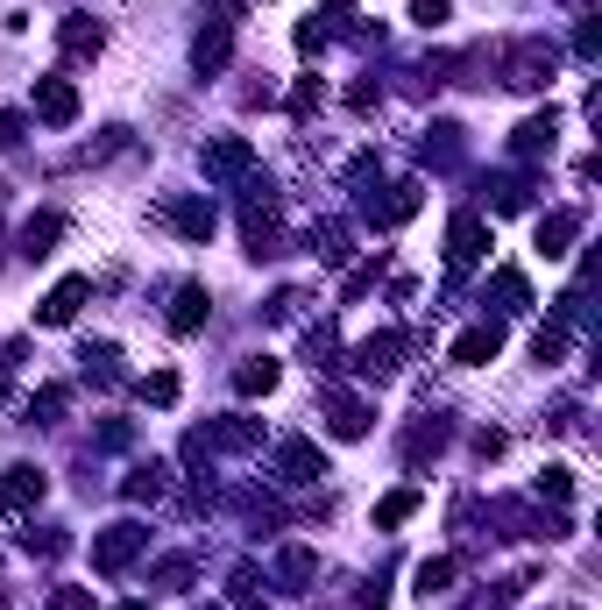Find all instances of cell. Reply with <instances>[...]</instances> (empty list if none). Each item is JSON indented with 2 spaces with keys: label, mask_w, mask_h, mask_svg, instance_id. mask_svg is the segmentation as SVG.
Masks as SVG:
<instances>
[{
  "label": "cell",
  "mask_w": 602,
  "mask_h": 610,
  "mask_svg": "<svg viewBox=\"0 0 602 610\" xmlns=\"http://www.w3.org/2000/svg\"><path fill=\"white\" fill-rule=\"evenodd\" d=\"M206 284H185V292L178 298H170V334H199L206 327Z\"/></svg>",
  "instance_id": "obj_15"
},
{
  "label": "cell",
  "mask_w": 602,
  "mask_h": 610,
  "mask_svg": "<svg viewBox=\"0 0 602 610\" xmlns=\"http://www.w3.org/2000/svg\"><path fill=\"white\" fill-rule=\"evenodd\" d=\"M496 348H503L496 327H468V334L454 341V362H461V370H482V362H496Z\"/></svg>",
  "instance_id": "obj_16"
},
{
  "label": "cell",
  "mask_w": 602,
  "mask_h": 610,
  "mask_svg": "<svg viewBox=\"0 0 602 610\" xmlns=\"http://www.w3.org/2000/svg\"><path fill=\"white\" fill-rule=\"evenodd\" d=\"M57 235H65V220H57V214H36V220L22 227V256H50Z\"/></svg>",
  "instance_id": "obj_21"
},
{
  "label": "cell",
  "mask_w": 602,
  "mask_h": 610,
  "mask_svg": "<svg viewBox=\"0 0 602 610\" xmlns=\"http://www.w3.org/2000/svg\"><path fill=\"white\" fill-rule=\"evenodd\" d=\"M86 298H92V284H86V277H65V284H57V292H50L43 305H36V319H43V327H71Z\"/></svg>",
  "instance_id": "obj_10"
},
{
  "label": "cell",
  "mask_w": 602,
  "mask_h": 610,
  "mask_svg": "<svg viewBox=\"0 0 602 610\" xmlns=\"http://www.w3.org/2000/svg\"><path fill=\"white\" fill-rule=\"evenodd\" d=\"M135 391H142V405H178V376H170V370L142 376V384H135Z\"/></svg>",
  "instance_id": "obj_27"
},
{
  "label": "cell",
  "mask_w": 602,
  "mask_h": 610,
  "mask_svg": "<svg viewBox=\"0 0 602 610\" xmlns=\"http://www.w3.org/2000/svg\"><path fill=\"white\" fill-rule=\"evenodd\" d=\"M157 220L178 227L185 242H206V235H213V206H206V199H185V193H170V199L157 206Z\"/></svg>",
  "instance_id": "obj_6"
},
{
  "label": "cell",
  "mask_w": 602,
  "mask_h": 610,
  "mask_svg": "<svg viewBox=\"0 0 602 610\" xmlns=\"http://www.w3.org/2000/svg\"><path fill=\"white\" fill-rule=\"evenodd\" d=\"M313 256H319V263H334V270H341V263H347V227H341V220H326V227H313Z\"/></svg>",
  "instance_id": "obj_22"
},
{
  "label": "cell",
  "mask_w": 602,
  "mask_h": 610,
  "mask_svg": "<svg viewBox=\"0 0 602 610\" xmlns=\"http://www.w3.org/2000/svg\"><path fill=\"white\" fill-rule=\"evenodd\" d=\"M227 50H235V43H227V22H213L199 43H191V65H199V71H220V65H227Z\"/></svg>",
  "instance_id": "obj_19"
},
{
  "label": "cell",
  "mask_w": 602,
  "mask_h": 610,
  "mask_svg": "<svg viewBox=\"0 0 602 610\" xmlns=\"http://www.w3.org/2000/svg\"><path fill=\"white\" fill-rule=\"evenodd\" d=\"M241 235H248V256H269V249H277V193H269V185H248V199H241Z\"/></svg>",
  "instance_id": "obj_2"
},
{
  "label": "cell",
  "mask_w": 602,
  "mask_h": 610,
  "mask_svg": "<svg viewBox=\"0 0 602 610\" xmlns=\"http://www.w3.org/2000/svg\"><path fill=\"white\" fill-rule=\"evenodd\" d=\"M490 199H496V214H517V206L532 199V185H524V178H496V185H490Z\"/></svg>",
  "instance_id": "obj_28"
},
{
  "label": "cell",
  "mask_w": 602,
  "mask_h": 610,
  "mask_svg": "<svg viewBox=\"0 0 602 610\" xmlns=\"http://www.w3.org/2000/svg\"><path fill=\"white\" fill-rule=\"evenodd\" d=\"M482 256H490V227H482V214H454V227H446V263H454V270H475Z\"/></svg>",
  "instance_id": "obj_4"
},
{
  "label": "cell",
  "mask_w": 602,
  "mask_h": 610,
  "mask_svg": "<svg viewBox=\"0 0 602 610\" xmlns=\"http://www.w3.org/2000/svg\"><path fill=\"white\" fill-rule=\"evenodd\" d=\"M14 142H22V114L0 107V149H14Z\"/></svg>",
  "instance_id": "obj_36"
},
{
  "label": "cell",
  "mask_w": 602,
  "mask_h": 610,
  "mask_svg": "<svg viewBox=\"0 0 602 610\" xmlns=\"http://www.w3.org/2000/svg\"><path fill=\"white\" fill-rule=\"evenodd\" d=\"M57 50H65L71 65H86V57L107 50V29L92 22V14H65V22H57Z\"/></svg>",
  "instance_id": "obj_7"
},
{
  "label": "cell",
  "mask_w": 602,
  "mask_h": 610,
  "mask_svg": "<svg viewBox=\"0 0 602 610\" xmlns=\"http://www.w3.org/2000/svg\"><path fill=\"white\" fill-rule=\"evenodd\" d=\"M142 547H149V532L121 519V525H107L100 540H92V568H100V575H121V568H128L135 554H142Z\"/></svg>",
  "instance_id": "obj_3"
},
{
  "label": "cell",
  "mask_w": 602,
  "mask_h": 610,
  "mask_svg": "<svg viewBox=\"0 0 602 610\" xmlns=\"http://www.w3.org/2000/svg\"><path fill=\"white\" fill-rule=\"evenodd\" d=\"M539 498H553V504H568V498H574V469H560V462H553L546 475H539Z\"/></svg>",
  "instance_id": "obj_30"
},
{
  "label": "cell",
  "mask_w": 602,
  "mask_h": 610,
  "mask_svg": "<svg viewBox=\"0 0 602 610\" xmlns=\"http://www.w3.org/2000/svg\"><path fill=\"white\" fill-rule=\"evenodd\" d=\"M404 370V334H368L362 348H355V376H397Z\"/></svg>",
  "instance_id": "obj_5"
},
{
  "label": "cell",
  "mask_w": 602,
  "mask_h": 610,
  "mask_svg": "<svg viewBox=\"0 0 602 610\" xmlns=\"http://www.w3.org/2000/svg\"><path fill=\"white\" fill-rule=\"evenodd\" d=\"M235 391H241V397H263V391H277V362H269V355H248L241 370H235Z\"/></svg>",
  "instance_id": "obj_18"
},
{
  "label": "cell",
  "mask_w": 602,
  "mask_h": 610,
  "mask_svg": "<svg viewBox=\"0 0 602 610\" xmlns=\"http://www.w3.org/2000/svg\"><path fill=\"white\" fill-rule=\"evenodd\" d=\"M206 610H213V603H206Z\"/></svg>",
  "instance_id": "obj_39"
},
{
  "label": "cell",
  "mask_w": 602,
  "mask_h": 610,
  "mask_svg": "<svg viewBox=\"0 0 602 610\" xmlns=\"http://www.w3.org/2000/svg\"><path fill=\"white\" fill-rule=\"evenodd\" d=\"M164 490H170V469H157V462L128 475V498H164Z\"/></svg>",
  "instance_id": "obj_26"
},
{
  "label": "cell",
  "mask_w": 602,
  "mask_h": 610,
  "mask_svg": "<svg viewBox=\"0 0 602 610\" xmlns=\"http://www.w3.org/2000/svg\"><path fill=\"white\" fill-rule=\"evenodd\" d=\"M412 511H418V490H391V498L376 504V525L391 532V525H404V519H412Z\"/></svg>",
  "instance_id": "obj_23"
},
{
  "label": "cell",
  "mask_w": 602,
  "mask_h": 610,
  "mask_svg": "<svg viewBox=\"0 0 602 610\" xmlns=\"http://www.w3.org/2000/svg\"><path fill=\"white\" fill-rule=\"evenodd\" d=\"M128 610H149V603H128Z\"/></svg>",
  "instance_id": "obj_38"
},
{
  "label": "cell",
  "mask_w": 602,
  "mask_h": 610,
  "mask_svg": "<svg viewBox=\"0 0 602 610\" xmlns=\"http://www.w3.org/2000/svg\"><path fill=\"white\" fill-rule=\"evenodd\" d=\"M496 298H503V313H524V305H532V292H524L517 270H496Z\"/></svg>",
  "instance_id": "obj_29"
},
{
  "label": "cell",
  "mask_w": 602,
  "mask_h": 610,
  "mask_svg": "<svg viewBox=\"0 0 602 610\" xmlns=\"http://www.w3.org/2000/svg\"><path fill=\"white\" fill-rule=\"evenodd\" d=\"M43 610H92V589H50Z\"/></svg>",
  "instance_id": "obj_33"
},
{
  "label": "cell",
  "mask_w": 602,
  "mask_h": 610,
  "mask_svg": "<svg viewBox=\"0 0 602 610\" xmlns=\"http://www.w3.org/2000/svg\"><path fill=\"white\" fill-rule=\"evenodd\" d=\"M65 405H71V391H65V384H43V391L29 397V419H43V426H50V419L65 412Z\"/></svg>",
  "instance_id": "obj_25"
},
{
  "label": "cell",
  "mask_w": 602,
  "mask_h": 610,
  "mask_svg": "<svg viewBox=\"0 0 602 610\" xmlns=\"http://www.w3.org/2000/svg\"><path fill=\"white\" fill-rule=\"evenodd\" d=\"M574 235H581V214H568V206L539 220V249H546V256H568V242H574Z\"/></svg>",
  "instance_id": "obj_17"
},
{
  "label": "cell",
  "mask_w": 602,
  "mask_h": 610,
  "mask_svg": "<svg viewBox=\"0 0 602 610\" xmlns=\"http://www.w3.org/2000/svg\"><path fill=\"white\" fill-rule=\"evenodd\" d=\"M446 447V419H418L412 433H404V454H412V462H425V454H440Z\"/></svg>",
  "instance_id": "obj_20"
},
{
  "label": "cell",
  "mask_w": 602,
  "mask_h": 610,
  "mask_svg": "<svg viewBox=\"0 0 602 610\" xmlns=\"http://www.w3.org/2000/svg\"><path fill=\"white\" fill-rule=\"evenodd\" d=\"M199 164H206V178H241V170L256 164V149H248L241 136H220V142L199 149Z\"/></svg>",
  "instance_id": "obj_12"
},
{
  "label": "cell",
  "mask_w": 602,
  "mask_h": 610,
  "mask_svg": "<svg viewBox=\"0 0 602 610\" xmlns=\"http://www.w3.org/2000/svg\"><path fill=\"white\" fill-rule=\"evenodd\" d=\"M326 36H334V29L313 14V22H298V50H326Z\"/></svg>",
  "instance_id": "obj_34"
},
{
  "label": "cell",
  "mask_w": 602,
  "mask_h": 610,
  "mask_svg": "<svg viewBox=\"0 0 602 610\" xmlns=\"http://www.w3.org/2000/svg\"><path fill=\"white\" fill-rule=\"evenodd\" d=\"M553 71H560V50L546 43V36H517V43L503 50V86H517V92L553 86Z\"/></svg>",
  "instance_id": "obj_1"
},
{
  "label": "cell",
  "mask_w": 602,
  "mask_h": 610,
  "mask_svg": "<svg viewBox=\"0 0 602 610\" xmlns=\"http://www.w3.org/2000/svg\"><path fill=\"white\" fill-rule=\"evenodd\" d=\"M241 610H263V603H241Z\"/></svg>",
  "instance_id": "obj_37"
},
{
  "label": "cell",
  "mask_w": 602,
  "mask_h": 610,
  "mask_svg": "<svg viewBox=\"0 0 602 610\" xmlns=\"http://www.w3.org/2000/svg\"><path fill=\"white\" fill-rule=\"evenodd\" d=\"M412 582H418V597H440V589L454 582V561H446V554H433V561H418V575H412Z\"/></svg>",
  "instance_id": "obj_24"
},
{
  "label": "cell",
  "mask_w": 602,
  "mask_h": 610,
  "mask_svg": "<svg viewBox=\"0 0 602 610\" xmlns=\"http://www.w3.org/2000/svg\"><path fill=\"white\" fill-rule=\"evenodd\" d=\"M36 114H43L50 128L79 121V92H71V79H36Z\"/></svg>",
  "instance_id": "obj_11"
},
{
  "label": "cell",
  "mask_w": 602,
  "mask_h": 610,
  "mask_svg": "<svg viewBox=\"0 0 602 610\" xmlns=\"http://www.w3.org/2000/svg\"><path fill=\"white\" fill-rule=\"evenodd\" d=\"M553 142H560V121H553V114H532V121H517V136H511L517 157H553Z\"/></svg>",
  "instance_id": "obj_14"
},
{
  "label": "cell",
  "mask_w": 602,
  "mask_h": 610,
  "mask_svg": "<svg viewBox=\"0 0 602 610\" xmlns=\"http://www.w3.org/2000/svg\"><path fill=\"white\" fill-rule=\"evenodd\" d=\"M412 22H425V29L446 22V0H412Z\"/></svg>",
  "instance_id": "obj_35"
},
{
  "label": "cell",
  "mask_w": 602,
  "mask_h": 610,
  "mask_svg": "<svg viewBox=\"0 0 602 610\" xmlns=\"http://www.w3.org/2000/svg\"><path fill=\"white\" fill-rule=\"evenodd\" d=\"M277 475L284 483H319L326 475V454L313 441H277Z\"/></svg>",
  "instance_id": "obj_9"
},
{
  "label": "cell",
  "mask_w": 602,
  "mask_h": 610,
  "mask_svg": "<svg viewBox=\"0 0 602 610\" xmlns=\"http://www.w3.org/2000/svg\"><path fill=\"white\" fill-rule=\"evenodd\" d=\"M532 355L539 362H560V355H568V327H539L532 334Z\"/></svg>",
  "instance_id": "obj_31"
},
{
  "label": "cell",
  "mask_w": 602,
  "mask_h": 610,
  "mask_svg": "<svg viewBox=\"0 0 602 610\" xmlns=\"http://www.w3.org/2000/svg\"><path fill=\"white\" fill-rule=\"evenodd\" d=\"M319 107V79H298V86H290V114H298V121H305V114H313Z\"/></svg>",
  "instance_id": "obj_32"
},
{
  "label": "cell",
  "mask_w": 602,
  "mask_h": 610,
  "mask_svg": "<svg viewBox=\"0 0 602 610\" xmlns=\"http://www.w3.org/2000/svg\"><path fill=\"white\" fill-rule=\"evenodd\" d=\"M43 504V475L36 469H8L0 475V519H22V511Z\"/></svg>",
  "instance_id": "obj_8"
},
{
  "label": "cell",
  "mask_w": 602,
  "mask_h": 610,
  "mask_svg": "<svg viewBox=\"0 0 602 610\" xmlns=\"http://www.w3.org/2000/svg\"><path fill=\"white\" fill-rule=\"evenodd\" d=\"M326 426H334L341 441H362V433H368V405L347 397V391H326Z\"/></svg>",
  "instance_id": "obj_13"
}]
</instances>
